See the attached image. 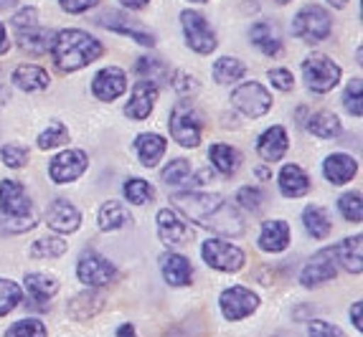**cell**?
Here are the masks:
<instances>
[{
  "label": "cell",
  "mask_w": 363,
  "mask_h": 337,
  "mask_svg": "<svg viewBox=\"0 0 363 337\" xmlns=\"http://www.w3.org/2000/svg\"><path fill=\"white\" fill-rule=\"evenodd\" d=\"M178 213L188 221L199 223L203 229L213 231L218 236H242L244 234V218L236 211V205L229 203L224 195L218 193H199L186 190L173 195Z\"/></svg>",
  "instance_id": "obj_1"
},
{
  "label": "cell",
  "mask_w": 363,
  "mask_h": 337,
  "mask_svg": "<svg viewBox=\"0 0 363 337\" xmlns=\"http://www.w3.org/2000/svg\"><path fill=\"white\" fill-rule=\"evenodd\" d=\"M104 54V46L86 30L79 28H64L56 33L54 46H51V59L56 69L64 74H74L79 69L89 67L99 56Z\"/></svg>",
  "instance_id": "obj_2"
},
{
  "label": "cell",
  "mask_w": 363,
  "mask_h": 337,
  "mask_svg": "<svg viewBox=\"0 0 363 337\" xmlns=\"http://www.w3.org/2000/svg\"><path fill=\"white\" fill-rule=\"evenodd\" d=\"M168 130L170 137L176 139L181 147H199L201 132H203V117H201L194 102L181 99V102H176V107L170 109Z\"/></svg>",
  "instance_id": "obj_3"
},
{
  "label": "cell",
  "mask_w": 363,
  "mask_h": 337,
  "mask_svg": "<svg viewBox=\"0 0 363 337\" xmlns=\"http://www.w3.org/2000/svg\"><path fill=\"white\" fill-rule=\"evenodd\" d=\"M333 33V18L323 6H305L292 18V36L303 43H320Z\"/></svg>",
  "instance_id": "obj_4"
},
{
  "label": "cell",
  "mask_w": 363,
  "mask_h": 337,
  "mask_svg": "<svg viewBox=\"0 0 363 337\" xmlns=\"http://www.w3.org/2000/svg\"><path fill=\"white\" fill-rule=\"evenodd\" d=\"M340 76H343V69L335 64L330 56L325 54H310L303 61V79L308 84L310 91L315 94H328L340 84Z\"/></svg>",
  "instance_id": "obj_5"
},
{
  "label": "cell",
  "mask_w": 363,
  "mask_h": 337,
  "mask_svg": "<svg viewBox=\"0 0 363 337\" xmlns=\"http://www.w3.org/2000/svg\"><path fill=\"white\" fill-rule=\"evenodd\" d=\"M181 28L191 51H196V54H201V56H208L216 51V46H218L216 33H213L211 23L206 21L203 13L186 8V11L181 13Z\"/></svg>",
  "instance_id": "obj_6"
},
{
  "label": "cell",
  "mask_w": 363,
  "mask_h": 337,
  "mask_svg": "<svg viewBox=\"0 0 363 337\" xmlns=\"http://www.w3.org/2000/svg\"><path fill=\"white\" fill-rule=\"evenodd\" d=\"M231 107L239 109L244 117L249 120H257V117H264L269 109H272V94L259 84V81H242L236 84L231 91Z\"/></svg>",
  "instance_id": "obj_7"
},
{
  "label": "cell",
  "mask_w": 363,
  "mask_h": 337,
  "mask_svg": "<svg viewBox=\"0 0 363 337\" xmlns=\"http://www.w3.org/2000/svg\"><path fill=\"white\" fill-rule=\"evenodd\" d=\"M201 256L211 269L224 271V274H236V271L244 269V251L236 244L226 239H208L203 246H201Z\"/></svg>",
  "instance_id": "obj_8"
},
{
  "label": "cell",
  "mask_w": 363,
  "mask_h": 337,
  "mask_svg": "<svg viewBox=\"0 0 363 337\" xmlns=\"http://www.w3.org/2000/svg\"><path fill=\"white\" fill-rule=\"evenodd\" d=\"M155 223H157V239L163 241L168 249L188 246L196 239V231L191 229V223L178 211H173V208H160Z\"/></svg>",
  "instance_id": "obj_9"
},
{
  "label": "cell",
  "mask_w": 363,
  "mask_h": 337,
  "mask_svg": "<svg viewBox=\"0 0 363 337\" xmlns=\"http://www.w3.org/2000/svg\"><path fill=\"white\" fill-rule=\"evenodd\" d=\"M218 307H221V314L229 322H239V319H247L249 314H255L257 307H259V295L252 292L247 287H229L221 292L218 297Z\"/></svg>",
  "instance_id": "obj_10"
},
{
  "label": "cell",
  "mask_w": 363,
  "mask_h": 337,
  "mask_svg": "<svg viewBox=\"0 0 363 337\" xmlns=\"http://www.w3.org/2000/svg\"><path fill=\"white\" fill-rule=\"evenodd\" d=\"M77 277H79V282L86 284L89 289H99V287H107L109 282H115L117 269L112 261L104 259L102 253L84 251L77 264Z\"/></svg>",
  "instance_id": "obj_11"
},
{
  "label": "cell",
  "mask_w": 363,
  "mask_h": 337,
  "mask_svg": "<svg viewBox=\"0 0 363 337\" xmlns=\"http://www.w3.org/2000/svg\"><path fill=\"white\" fill-rule=\"evenodd\" d=\"M86 168H89V157H86V152L69 147V150L59 152V155L51 160L49 175L56 185H69V183L79 181V178L84 175Z\"/></svg>",
  "instance_id": "obj_12"
},
{
  "label": "cell",
  "mask_w": 363,
  "mask_h": 337,
  "mask_svg": "<svg viewBox=\"0 0 363 337\" xmlns=\"http://www.w3.org/2000/svg\"><path fill=\"white\" fill-rule=\"evenodd\" d=\"M97 23L107 30H115V33H120V36L133 38V41L140 43V46H147V48L155 46V33H152L150 28H145L140 21L125 16V13L109 11V13H104V16H99Z\"/></svg>",
  "instance_id": "obj_13"
},
{
  "label": "cell",
  "mask_w": 363,
  "mask_h": 337,
  "mask_svg": "<svg viewBox=\"0 0 363 337\" xmlns=\"http://www.w3.org/2000/svg\"><path fill=\"white\" fill-rule=\"evenodd\" d=\"M335 277H338V264H335L333 249H320L318 253H313V259L300 271V284L310 289L320 287L325 282H333Z\"/></svg>",
  "instance_id": "obj_14"
},
{
  "label": "cell",
  "mask_w": 363,
  "mask_h": 337,
  "mask_svg": "<svg viewBox=\"0 0 363 337\" xmlns=\"http://www.w3.org/2000/svg\"><path fill=\"white\" fill-rule=\"evenodd\" d=\"M128 91V74L120 67H104L91 79V94L99 102H115Z\"/></svg>",
  "instance_id": "obj_15"
},
{
  "label": "cell",
  "mask_w": 363,
  "mask_h": 337,
  "mask_svg": "<svg viewBox=\"0 0 363 337\" xmlns=\"http://www.w3.org/2000/svg\"><path fill=\"white\" fill-rule=\"evenodd\" d=\"M157 86L150 84V81H135L133 86V94H130V102L125 104V115L135 122H143L150 117V112L155 109V102H157Z\"/></svg>",
  "instance_id": "obj_16"
},
{
  "label": "cell",
  "mask_w": 363,
  "mask_h": 337,
  "mask_svg": "<svg viewBox=\"0 0 363 337\" xmlns=\"http://www.w3.org/2000/svg\"><path fill=\"white\" fill-rule=\"evenodd\" d=\"M46 226L56 234H74L82 226V213L74 203H69L67 198H59L49 205L46 211Z\"/></svg>",
  "instance_id": "obj_17"
},
{
  "label": "cell",
  "mask_w": 363,
  "mask_h": 337,
  "mask_svg": "<svg viewBox=\"0 0 363 337\" xmlns=\"http://www.w3.org/2000/svg\"><path fill=\"white\" fill-rule=\"evenodd\" d=\"M287 150H290V137H287V130L282 125H274L269 130H264L259 135V139H257V152L269 165L279 163L287 155Z\"/></svg>",
  "instance_id": "obj_18"
},
{
  "label": "cell",
  "mask_w": 363,
  "mask_h": 337,
  "mask_svg": "<svg viewBox=\"0 0 363 337\" xmlns=\"http://www.w3.org/2000/svg\"><path fill=\"white\" fill-rule=\"evenodd\" d=\"M0 211L11 216H26L33 211L30 195L26 193V185L18 181H3L0 183Z\"/></svg>",
  "instance_id": "obj_19"
},
{
  "label": "cell",
  "mask_w": 363,
  "mask_h": 337,
  "mask_svg": "<svg viewBox=\"0 0 363 337\" xmlns=\"http://www.w3.org/2000/svg\"><path fill=\"white\" fill-rule=\"evenodd\" d=\"M356 173H358V160L351 155H345V152H333L323 163V175H325V181L330 185H345V183H351L356 178Z\"/></svg>",
  "instance_id": "obj_20"
},
{
  "label": "cell",
  "mask_w": 363,
  "mask_h": 337,
  "mask_svg": "<svg viewBox=\"0 0 363 337\" xmlns=\"http://www.w3.org/2000/svg\"><path fill=\"white\" fill-rule=\"evenodd\" d=\"M277 183H279V193H282L285 198H303V195L310 193V188H313L310 175L295 163L282 165V170H279V175H277Z\"/></svg>",
  "instance_id": "obj_21"
},
{
  "label": "cell",
  "mask_w": 363,
  "mask_h": 337,
  "mask_svg": "<svg viewBox=\"0 0 363 337\" xmlns=\"http://www.w3.org/2000/svg\"><path fill=\"white\" fill-rule=\"evenodd\" d=\"M290 239H292V231H290V223L287 221H267L262 223V231H259V244L262 251L267 253H282L287 246H290Z\"/></svg>",
  "instance_id": "obj_22"
},
{
  "label": "cell",
  "mask_w": 363,
  "mask_h": 337,
  "mask_svg": "<svg viewBox=\"0 0 363 337\" xmlns=\"http://www.w3.org/2000/svg\"><path fill=\"white\" fill-rule=\"evenodd\" d=\"M160 271H163V279L170 287H188L191 279H194V266H191V261L176 251L160 256Z\"/></svg>",
  "instance_id": "obj_23"
},
{
  "label": "cell",
  "mask_w": 363,
  "mask_h": 337,
  "mask_svg": "<svg viewBox=\"0 0 363 337\" xmlns=\"http://www.w3.org/2000/svg\"><path fill=\"white\" fill-rule=\"evenodd\" d=\"M16 38H18V46L23 48L26 54L43 56V54H49L51 46H54L56 30L41 28V25H30V28L16 30Z\"/></svg>",
  "instance_id": "obj_24"
},
{
  "label": "cell",
  "mask_w": 363,
  "mask_h": 337,
  "mask_svg": "<svg viewBox=\"0 0 363 337\" xmlns=\"http://www.w3.org/2000/svg\"><path fill=\"white\" fill-rule=\"evenodd\" d=\"M165 150H168V142H165L163 135L143 132L135 137V152L140 157V165H145V168H155L163 160Z\"/></svg>",
  "instance_id": "obj_25"
},
{
  "label": "cell",
  "mask_w": 363,
  "mask_h": 337,
  "mask_svg": "<svg viewBox=\"0 0 363 337\" xmlns=\"http://www.w3.org/2000/svg\"><path fill=\"white\" fill-rule=\"evenodd\" d=\"M249 38H252V46L259 48L264 56L282 54V38H279V30H277V25H272L269 21H257V23L249 28Z\"/></svg>",
  "instance_id": "obj_26"
},
{
  "label": "cell",
  "mask_w": 363,
  "mask_h": 337,
  "mask_svg": "<svg viewBox=\"0 0 363 337\" xmlns=\"http://www.w3.org/2000/svg\"><path fill=\"white\" fill-rule=\"evenodd\" d=\"M59 292V279L49 277V274H41V271H33V274H26V295L28 299L36 304V307H46V302Z\"/></svg>",
  "instance_id": "obj_27"
},
{
  "label": "cell",
  "mask_w": 363,
  "mask_h": 337,
  "mask_svg": "<svg viewBox=\"0 0 363 337\" xmlns=\"http://www.w3.org/2000/svg\"><path fill=\"white\" fill-rule=\"evenodd\" d=\"M361 241H363V236L356 234V236H348V239H343L340 244H335L333 246L335 264H340L345 271H351V274H361L363 271Z\"/></svg>",
  "instance_id": "obj_28"
},
{
  "label": "cell",
  "mask_w": 363,
  "mask_h": 337,
  "mask_svg": "<svg viewBox=\"0 0 363 337\" xmlns=\"http://www.w3.org/2000/svg\"><path fill=\"white\" fill-rule=\"evenodd\" d=\"M11 81L23 91H43V89H49L51 76L46 69L36 67V64H21V67H16V72H13Z\"/></svg>",
  "instance_id": "obj_29"
},
{
  "label": "cell",
  "mask_w": 363,
  "mask_h": 337,
  "mask_svg": "<svg viewBox=\"0 0 363 337\" xmlns=\"http://www.w3.org/2000/svg\"><path fill=\"white\" fill-rule=\"evenodd\" d=\"M208 160H211L213 168L221 175H226V178L236 175L239 168H242V152L226 142H213L211 150H208Z\"/></svg>",
  "instance_id": "obj_30"
},
{
  "label": "cell",
  "mask_w": 363,
  "mask_h": 337,
  "mask_svg": "<svg viewBox=\"0 0 363 337\" xmlns=\"http://www.w3.org/2000/svg\"><path fill=\"white\" fill-rule=\"evenodd\" d=\"M97 223L102 231H120L125 229L128 223H133V216H130V208L120 200H107L102 203L97 213Z\"/></svg>",
  "instance_id": "obj_31"
},
{
  "label": "cell",
  "mask_w": 363,
  "mask_h": 337,
  "mask_svg": "<svg viewBox=\"0 0 363 337\" xmlns=\"http://www.w3.org/2000/svg\"><path fill=\"white\" fill-rule=\"evenodd\" d=\"M135 72L143 81H150V84H170V79H173V72L170 67L165 64L163 59H157V56H140L138 64H135Z\"/></svg>",
  "instance_id": "obj_32"
},
{
  "label": "cell",
  "mask_w": 363,
  "mask_h": 337,
  "mask_svg": "<svg viewBox=\"0 0 363 337\" xmlns=\"http://www.w3.org/2000/svg\"><path fill=\"white\" fill-rule=\"evenodd\" d=\"M308 132L315 135V137L320 139H333L338 137L340 132H343V125H340V120L333 115V112H315V115L308 117Z\"/></svg>",
  "instance_id": "obj_33"
},
{
  "label": "cell",
  "mask_w": 363,
  "mask_h": 337,
  "mask_svg": "<svg viewBox=\"0 0 363 337\" xmlns=\"http://www.w3.org/2000/svg\"><path fill=\"white\" fill-rule=\"evenodd\" d=\"M303 223H305V231L318 241L328 239L330 231H333L330 216H328V211L320 208V205H308V208L303 211Z\"/></svg>",
  "instance_id": "obj_34"
},
{
  "label": "cell",
  "mask_w": 363,
  "mask_h": 337,
  "mask_svg": "<svg viewBox=\"0 0 363 337\" xmlns=\"http://www.w3.org/2000/svg\"><path fill=\"white\" fill-rule=\"evenodd\" d=\"M211 74H213V79H216V84H236V81L244 79L247 67H244V61L236 59V56H221V59L213 64Z\"/></svg>",
  "instance_id": "obj_35"
},
{
  "label": "cell",
  "mask_w": 363,
  "mask_h": 337,
  "mask_svg": "<svg viewBox=\"0 0 363 337\" xmlns=\"http://www.w3.org/2000/svg\"><path fill=\"white\" fill-rule=\"evenodd\" d=\"M102 307H104V297L89 289V292L74 297V299L69 302V314H72L74 319H89V317H94Z\"/></svg>",
  "instance_id": "obj_36"
},
{
  "label": "cell",
  "mask_w": 363,
  "mask_h": 337,
  "mask_svg": "<svg viewBox=\"0 0 363 337\" xmlns=\"http://www.w3.org/2000/svg\"><path fill=\"white\" fill-rule=\"evenodd\" d=\"M160 178L168 188H181V185H188V181L194 178V168L188 160L178 157V160H170L163 170H160Z\"/></svg>",
  "instance_id": "obj_37"
},
{
  "label": "cell",
  "mask_w": 363,
  "mask_h": 337,
  "mask_svg": "<svg viewBox=\"0 0 363 337\" xmlns=\"http://www.w3.org/2000/svg\"><path fill=\"white\" fill-rule=\"evenodd\" d=\"M122 193H125L128 203L133 205H145L155 198V188L147 181H143V178H128L125 185H122Z\"/></svg>",
  "instance_id": "obj_38"
},
{
  "label": "cell",
  "mask_w": 363,
  "mask_h": 337,
  "mask_svg": "<svg viewBox=\"0 0 363 337\" xmlns=\"http://www.w3.org/2000/svg\"><path fill=\"white\" fill-rule=\"evenodd\" d=\"M67 241L64 239H54V236H49V239H38L30 244L28 253L33 256V259H59V256H64L67 253Z\"/></svg>",
  "instance_id": "obj_39"
},
{
  "label": "cell",
  "mask_w": 363,
  "mask_h": 337,
  "mask_svg": "<svg viewBox=\"0 0 363 337\" xmlns=\"http://www.w3.org/2000/svg\"><path fill=\"white\" fill-rule=\"evenodd\" d=\"M36 213L30 211L26 216H11V213H3L0 211V234L3 236H18V234H26L36 226Z\"/></svg>",
  "instance_id": "obj_40"
},
{
  "label": "cell",
  "mask_w": 363,
  "mask_h": 337,
  "mask_svg": "<svg viewBox=\"0 0 363 337\" xmlns=\"http://www.w3.org/2000/svg\"><path fill=\"white\" fill-rule=\"evenodd\" d=\"M69 127L64 122H51L41 135H38V147L41 150H54V147H61V144L69 142Z\"/></svg>",
  "instance_id": "obj_41"
},
{
  "label": "cell",
  "mask_w": 363,
  "mask_h": 337,
  "mask_svg": "<svg viewBox=\"0 0 363 337\" xmlns=\"http://www.w3.org/2000/svg\"><path fill=\"white\" fill-rule=\"evenodd\" d=\"M21 299H23V289L13 279H0V317L13 312L21 304Z\"/></svg>",
  "instance_id": "obj_42"
},
{
  "label": "cell",
  "mask_w": 363,
  "mask_h": 337,
  "mask_svg": "<svg viewBox=\"0 0 363 337\" xmlns=\"http://www.w3.org/2000/svg\"><path fill=\"white\" fill-rule=\"evenodd\" d=\"M338 211H340V216H343L348 223H361V218H363L361 193H358V190L343 193V195L338 198Z\"/></svg>",
  "instance_id": "obj_43"
},
{
  "label": "cell",
  "mask_w": 363,
  "mask_h": 337,
  "mask_svg": "<svg viewBox=\"0 0 363 337\" xmlns=\"http://www.w3.org/2000/svg\"><path fill=\"white\" fill-rule=\"evenodd\" d=\"M236 205L249 213H259L264 205V190L257 185H244L236 190Z\"/></svg>",
  "instance_id": "obj_44"
},
{
  "label": "cell",
  "mask_w": 363,
  "mask_h": 337,
  "mask_svg": "<svg viewBox=\"0 0 363 337\" xmlns=\"http://www.w3.org/2000/svg\"><path fill=\"white\" fill-rule=\"evenodd\" d=\"M46 335H49V332H46V325L36 317L18 319L16 325H11L6 330V337H46Z\"/></svg>",
  "instance_id": "obj_45"
},
{
  "label": "cell",
  "mask_w": 363,
  "mask_h": 337,
  "mask_svg": "<svg viewBox=\"0 0 363 337\" xmlns=\"http://www.w3.org/2000/svg\"><path fill=\"white\" fill-rule=\"evenodd\" d=\"M0 157H3V165H8L13 170H21L28 163V147H23L18 142H8L0 147Z\"/></svg>",
  "instance_id": "obj_46"
},
{
  "label": "cell",
  "mask_w": 363,
  "mask_h": 337,
  "mask_svg": "<svg viewBox=\"0 0 363 337\" xmlns=\"http://www.w3.org/2000/svg\"><path fill=\"white\" fill-rule=\"evenodd\" d=\"M361 89H363L361 79H353L351 84L345 86V91H343V107H345V112H348L351 117H361L363 115Z\"/></svg>",
  "instance_id": "obj_47"
},
{
  "label": "cell",
  "mask_w": 363,
  "mask_h": 337,
  "mask_svg": "<svg viewBox=\"0 0 363 337\" xmlns=\"http://www.w3.org/2000/svg\"><path fill=\"white\" fill-rule=\"evenodd\" d=\"M11 23H13V28H16V30H23V28H30V25H38V11L33 6L21 8V11L13 13Z\"/></svg>",
  "instance_id": "obj_48"
},
{
  "label": "cell",
  "mask_w": 363,
  "mask_h": 337,
  "mask_svg": "<svg viewBox=\"0 0 363 337\" xmlns=\"http://www.w3.org/2000/svg\"><path fill=\"white\" fill-rule=\"evenodd\" d=\"M170 86L181 94V99H186L188 94H194L196 89H199V81H196V76H191V74H173V79H170Z\"/></svg>",
  "instance_id": "obj_49"
},
{
  "label": "cell",
  "mask_w": 363,
  "mask_h": 337,
  "mask_svg": "<svg viewBox=\"0 0 363 337\" xmlns=\"http://www.w3.org/2000/svg\"><path fill=\"white\" fill-rule=\"evenodd\" d=\"M267 76H269V81H272L274 89H279V91L295 89V76H292L290 69H269Z\"/></svg>",
  "instance_id": "obj_50"
},
{
  "label": "cell",
  "mask_w": 363,
  "mask_h": 337,
  "mask_svg": "<svg viewBox=\"0 0 363 337\" xmlns=\"http://www.w3.org/2000/svg\"><path fill=\"white\" fill-rule=\"evenodd\" d=\"M308 337H345V335L340 327L330 325V322H325V319H310Z\"/></svg>",
  "instance_id": "obj_51"
},
{
  "label": "cell",
  "mask_w": 363,
  "mask_h": 337,
  "mask_svg": "<svg viewBox=\"0 0 363 337\" xmlns=\"http://www.w3.org/2000/svg\"><path fill=\"white\" fill-rule=\"evenodd\" d=\"M61 11L72 13V16H82V13L91 11L99 6V0H59Z\"/></svg>",
  "instance_id": "obj_52"
},
{
  "label": "cell",
  "mask_w": 363,
  "mask_h": 337,
  "mask_svg": "<svg viewBox=\"0 0 363 337\" xmlns=\"http://www.w3.org/2000/svg\"><path fill=\"white\" fill-rule=\"evenodd\" d=\"M351 322H353V327H356L358 332L363 330V322H361V302H353V307H351Z\"/></svg>",
  "instance_id": "obj_53"
},
{
  "label": "cell",
  "mask_w": 363,
  "mask_h": 337,
  "mask_svg": "<svg viewBox=\"0 0 363 337\" xmlns=\"http://www.w3.org/2000/svg\"><path fill=\"white\" fill-rule=\"evenodd\" d=\"M120 3L128 8V11H143V8L150 6V0H120Z\"/></svg>",
  "instance_id": "obj_54"
},
{
  "label": "cell",
  "mask_w": 363,
  "mask_h": 337,
  "mask_svg": "<svg viewBox=\"0 0 363 337\" xmlns=\"http://www.w3.org/2000/svg\"><path fill=\"white\" fill-rule=\"evenodd\" d=\"M8 48H11V41H8V30H6V25L0 23V56H6Z\"/></svg>",
  "instance_id": "obj_55"
},
{
  "label": "cell",
  "mask_w": 363,
  "mask_h": 337,
  "mask_svg": "<svg viewBox=\"0 0 363 337\" xmlns=\"http://www.w3.org/2000/svg\"><path fill=\"white\" fill-rule=\"evenodd\" d=\"M117 337H138V330L133 325H120L117 327Z\"/></svg>",
  "instance_id": "obj_56"
},
{
  "label": "cell",
  "mask_w": 363,
  "mask_h": 337,
  "mask_svg": "<svg viewBox=\"0 0 363 337\" xmlns=\"http://www.w3.org/2000/svg\"><path fill=\"white\" fill-rule=\"evenodd\" d=\"M18 0H0V11H8V8H16Z\"/></svg>",
  "instance_id": "obj_57"
},
{
  "label": "cell",
  "mask_w": 363,
  "mask_h": 337,
  "mask_svg": "<svg viewBox=\"0 0 363 337\" xmlns=\"http://www.w3.org/2000/svg\"><path fill=\"white\" fill-rule=\"evenodd\" d=\"M328 3H330V6H333L335 11H343V8L348 6V0H328Z\"/></svg>",
  "instance_id": "obj_58"
},
{
  "label": "cell",
  "mask_w": 363,
  "mask_h": 337,
  "mask_svg": "<svg viewBox=\"0 0 363 337\" xmlns=\"http://www.w3.org/2000/svg\"><path fill=\"white\" fill-rule=\"evenodd\" d=\"M257 175H259L262 181H264V178H269V170H264V168H257Z\"/></svg>",
  "instance_id": "obj_59"
},
{
  "label": "cell",
  "mask_w": 363,
  "mask_h": 337,
  "mask_svg": "<svg viewBox=\"0 0 363 337\" xmlns=\"http://www.w3.org/2000/svg\"><path fill=\"white\" fill-rule=\"evenodd\" d=\"M277 6H287V3H292V0H274Z\"/></svg>",
  "instance_id": "obj_60"
},
{
  "label": "cell",
  "mask_w": 363,
  "mask_h": 337,
  "mask_svg": "<svg viewBox=\"0 0 363 337\" xmlns=\"http://www.w3.org/2000/svg\"><path fill=\"white\" fill-rule=\"evenodd\" d=\"M191 3H208V0H191Z\"/></svg>",
  "instance_id": "obj_61"
}]
</instances>
